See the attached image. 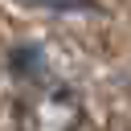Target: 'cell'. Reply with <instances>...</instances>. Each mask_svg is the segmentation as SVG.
I'll return each instance as SVG.
<instances>
[{
  "label": "cell",
  "mask_w": 131,
  "mask_h": 131,
  "mask_svg": "<svg viewBox=\"0 0 131 131\" xmlns=\"http://www.w3.org/2000/svg\"><path fill=\"white\" fill-rule=\"evenodd\" d=\"M86 119L82 94L70 82H25L20 102H16V127L20 131H78Z\"/></svg>",
  "instance_id": "6da1fadb"
},
{
  "label": "cell",
  "mask_w": 131,
  "mask_h": 131,
  "mask_svg": "<svg viewBox=\"0 0 131 131\" xmlns=\"http://www.w3.org/2000/svg\"><path fill=\"white\" fill-rule=\"evenodd\" d=\"M12 74H16L20 86H25V82H41V78H49V70H45V53H41L37 45H20V49L12 53Z\"/></svg>",
  "instance_id": "7a4b0ae2"
},
{
  "label": "cell",
  "mask_w": 131,
  "mask_h": 131,
  "mask_svg": "<svg viewBox=\"0 0 131 131\" xmlns=\"http://www.w3.org/2000/svg\"><path fill=\"white\" fill-rule=\"evenodd\" d=\"M45 4H49V8H61V4H74V8H94L90 0H45Z\"/></svg>",
  "instance_id": "3957f363"
}]
</instances>
